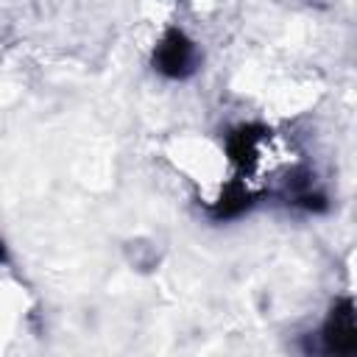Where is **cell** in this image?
Returning a JSON list of instances; mask_svg holds the SVG:
<instances>
[{
	"label": "cell",
	"mask_w": 357,
	"mask_h": 357,
	"mask_svg": "<svg viewBox=\"0 0 357 357\" xmlns=\"http://www.w3.org/2000/svg\"><path fill=\"white\" fill-rule=\"evenodd\" d=\"M190 59H192V47H190V42H184L178 33H173L170 39L162 42V53H159V64H162V70L178 75V73L190 64Z\"/></svg>",
	"instance_id": "6da1fadb"
},
{
	"label": "cell",
	"mask_w": 357,
	"mask_h": 357,
	"mask_svg": "<svg viewBox=\"0 0 357 357\" xmlns=\"http://www.w3.org/2000/svg\"><path fill=\"white\" fill-rule=\"evenodd\" d=\"M326 340H329V346L335 351H351L354 349V315H351V307L335 312Z\"/></svg>",
	"instance_id": "7a4b0ae2"
}]
</instances>
